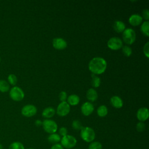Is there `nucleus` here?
Instances as JSON below:
<instances>
[{"label": "nucleus", "mask_w": 149, "mask_h": 149, "mask_svg": "<svg viewBox=\"0 0 149 149\" xmlns=\"http://www.w3.org/2000/svg\"><path fill=\"white\" fill-rule=\"evenodd\" d=\"M107 68L106 61L101 57H95L93 58L88 63L89 70L94 74H100L103 73Z\"/></svg>", "instance_id": "1"}, {"label": "nucleus", "mask_w": 149, "mask_h": 149, "mask_svg": "<svg viewBox=\"0 0 149 149\" xmlns=\"http://www.w3.org/2000/svg\"><path fill=\"white\" fill-rule=\"evenodd\" d=\"M80 137L83 140L87 143H91L94 141L95 137L94 130L90 127H83L80 130Z\"/></svg>", "instance_id": "2"}, {"label": "nucleus", "mask_w": 149, "mask_h": 149, "mask_svg": "<svg viewBox=\"0 0 149 149\" xmlns=\"http://www.w3.org/2000/svg\"><path fill=\"white\" fill-rule=\"evenodd\" d=\"M77 144L76 139L72 136L67 134L61 139V144L64 148L70 149L73 148Z\"/></svg>", "instance_id": "3"}, {"label": "nucleus", "mask_w": 149, "mask_h": 149, "mask_svg": "<svg viewBox=\"0 0 149 149\" xmlns=\"http://www.w3.org/2000/svg\"><path fill=\"white\" fill-rule=\"evenodd\" d=\"M42 126L45 132L49 134L56 133L58 130L57 123L51 119H45L42 123Z\"/></svg>", "instance_id": "4"}, {"label": "nucleus", "mask_w": 149, "mask_h": 149, "mask_svg": "<svg viewBox=\"0 0 149 149\" xmlns=\"http://www.w3.org/2000/svg\"><path fill=\"white\" fill-rule=\"evenodd\" d=\"M136 33L132 29H126L122 34L123 41L129 45L132 44L136 40Z\"/></svg>", "instance_id": "5"}, {"label": "nucleus", "mask_w": 149, "mask_h": 149, "mask_svg": "<svg viewBox=\"0 0 149 149\" xmlns=\"http://www.w3.org/2000/svg\"><path fill=\"white\" fill-rule=\"evenodd\" d=\"M9 95L13 100L20 101L24 98V93L21 88L17 86H14L10 89Z\"/></svg>", "instance_id": "6"}, {"label": "nucleus", "mask_w": 149, "mask_h": 149, "mask_svg": "<svg viewBox=\"0 0 149 149\" xmlns=\"http://www.w3.org/2000/svg\"><path fill=\"white\" fill-rule=\"evenodd\" d=\"M107 46L112 50H118L122 48L123 42L120 38L113 37L108 41Z\"/></svg>", "instance_id": "7"}, {"label": "nucleus", "mask_w": 149, "mask_h": 149, "mask_svg": "<svg viewBox=\"0 0 149 149\" xmlns=\"http://www.w3.org/2000/svg\"><path fill=\"white\" fill-rule=\"evenodd\" d=\"M70 111V105L66 101L61 102L57 107L56 113L60 116H65L67 115Z\"/></svg>", "instance_id": "8"}, {"label": "nucleus", "mask_w": 149, "mask_h": 149, "mask_svg": "<svg viewBox=\"0 0 149 149\" xmlns=\"http://www.w3.org/2000/svg\"><path fill=\"white\" fill-rule=\"evenodd\" d=\"M37 108L31 104H27L24 105L21 110L22 114L26 117H31L35 115L37 113Z\"/></svg>", "instance_id": "9"}, {"label": "nucleus", "mask_w": 149, "mask_h": 149, "mask_svg": "<svg viewBox=\"0 0 149 149\" xmlns=\"http://www.w3.org/2000/svg\"><path fill=\"white\" fill-rule=\"evenodd\" d=\"M137 118L140 122H144L148 119L149 116V111L148 108L142 107L138 109L136 113Z\"/></svg>", "instance_id": "10"}, {"label": "nucleus", "mask_w": 149, "mask_h": 149, "mask_svg": "<svg viewBox=\"0 0 149 149\" xmlns=\"http://www.w3.org/2000/svg\"><path fill=\"white\" fill-rule=\"evenodd\" d=\"M67 45L66 41L62 38H55L52 40V45L56 49H64L66 48Z\"/></svg>", "instance_id": "11"}, {"label": "nucleus", "mask_w": 149, "mask_h": 149, "mask_svg": "<svg viewBox=\"0 0 149 149\" xmlns=\"http://www.w3.org/2000/svg\"><path fill=\"white\" fill-rule=\"evenodd\" d=\"M94 109V105L90 102L83 103L81 107V112L84 116H88L91 114Z\"/></svg>", "instance_id": "12"}, {"label": "nucleus", "mask_w": 149, "mask_h": 149, "mask_svg": "<svg viewBox=\"0 0 149 149\" xmlns=\"http://www.w3.org/2000/svg\"><path fill=\"white\" fill-rule=\"evenodd\" d=\"M142 21V17L138 14H133L129 18V23L133 26H137L141 24Z\"/></svg>", "instance_id": "13"}, {"label": "nucleus", "mask_w": 149, "mask_h": 149, "mask_svg": "<svg viewBox=\"0 0 149 149\" xmlns=\"http://www.w3.org/2000/svg\"><path fill=\"white\" fill-rule=\"evenodd\" d=\"M110 102L111 105L115 108H120L123 105V102L121 98L117 95L112 97L110 99Z\"/></svg>", "instance_id": "14"}, {"label": "nucleus", "mask_w": 149, "mask_h": 149, "mask_svg": "<svg viewBox=\"0 0 149 149\" xmlns=\"http://www.w3.org/2000/svg\"><path fill=\"white\" fill-rule=\"evenodd\" d=\"M113 29L117 33H122L126 29L125 23L120 20H116L114 22L113 25Z\"/></svg>", "instance_id": "15"}, {"label": "nucleus", "mask_w": 149, "mask_h": 149, "mask_svg": "<svg viewBox=\"0 0 149 149\" xmlns=\"http://www.w3.org/2000/svg\"><path fill=\"white\" fill-rule=\"evenodd\" d=\"M87 98L91 102H94L97 100L98 98V94L94 88H90L87 90L86 93Z\"/></svg>", "instance_id": "16"}, {"label": "nucleus", "mask_w": 149, "mask_h": 149, "mask_svg": "<svg viewBox=\"0 0 149 149\" xmlns=\"http://www.w3.org/2000/svg\"><path fill=\"white\" fill-rule=\"evenodd\" d=\"M55 113V110L52 107H49L45 108L42 112V116L47 119H49L54 116V115Z\"/></svg>", "instance_id": "17"}, {"label": "nucleus", "mask_w": 149, "mask_h": 149, "mask_svg": "<svg viewBox=\"0 0 149 149\" xmlns=\"http://www.w3.org/2000/svg\"><path fill=\"white\" fill-rule=\"evenodd\" d=\"M61 136L59 134L56 133L50 134L47 138L48 141L50 143H52L54 144L59 143V142L61 141Z\"/></svg>", "instance_id": "18"}, {"label": "nucleus", "mask_w": 149, "mask_h": 149, "mask_svg": "<svg viewBox=\"0 0 149 149\" xmlns=\"http://www.w3.org/2000/svg\"><path fill=\"white\" fill-rule=\"evenodd\" d=\"M67 100L69 105H76L79 103L80 98L76 94H71L67 98Z\"/></svg>", "instance_id": "19"}, {"label": "nucleus", "mask_w": 149, "mask_h": 149, "mask_svg": "<svg viewBox=\"0 0 149 149\" xmlns=\"http://www.w3.org/2000/svg\"><path fill=\"white\" fill-rule=\"evenodd\" d=\"M97 115L100 117L102 118V117L105 116L108 113L107 107L104 105H100L97 110Z\"/></svg>", "instance_id": "20"}, {"label": "nucleus", "mask_w": 149, "mask_h": 149, "mask_svg": "<svg viewBox=\"0 0 149 149\" xmlns=\"http://www.w3.org/2000/svg\"><path fill=\"white\" fill-rule=\"evenodd\" d=\"M148 29H149V22L148 21L144 22L140 27V30L143 35L146 37H148L149 33H148Z\"/></svg>", "instance_id": "21"}, {"label": "nucleus", "mask_w": 149, "mask_h": 149, "mask_svg": "<svg viewBox=\"0 0 149 149\" xmlns=\"http://www.w3.org/2000/svg\"><path fill=\"white\" fill-rule=\"evenodd\" d=\"M10 88L9 84L5 80H0V91L2 93H6L9 91Z\"/></svg>", "instance_id": "22"}, {"label": "nucleus", "mask_w": 149, "mask_h": 149, "mask_svg": "<svg viewBox=\"0 0 149 149\" xmlns=\"http://www.w3.org/2000/svg\"><path fill=\"white\" fill-rule=\"evenodd\" d=\"M91 77H92V80H91L92 86H93L94 87H95V88L98 87L101 84L100 78L94 74H91Z\"/></svg>", "instance_id": "23"}, {"label": "nucleus", "mask_w": 149, "mask_h": 149, "mask_svg": "<svg viewBox=\"0 0 149 149\" xmlns=\"http://www.w3.org/2000/svg\"><path fill=\"white\" fill-rule=\"evenodd\" d=\"M9 149H25L24 145L19 141H14L9 146Z\"/></svg>", "instance_id": "24"}, {"label": "nucleus", "mask_w": 149, "mask_h": 149, "mask_svg": "<svg viewBox=\"0 0 149 149\" xmlns=\"http://www.w3.org/2000/svg\"><path fill=\"white\" fill-rule=\"evenodd\" d=\"M102 144L97 141H93L91 142L88 146V149H102Z\"/></svg>", "instance_id": "25"}, {"label": "nucleus", "mask_w": 149, "mask_h": 149, "mask_svg": "<svg viewBox=\"0 0 149 149\" xmlns=\"http://www.w3.org/2000/svg\"><path fill=\"white\" fill-rule=\"evenodd\" d=\"M8 81L9 84H10L12 86H15L17 81L16 76L14 74H9V76L8 77Z\"/></svg>", "instance_id": "26"}, {"label": "nucleus", "mask_w": 149, "mask_h": 149, "mask_svg": "<svg viewBox=\"0 0 149 149\" xmlns=\"http://www.w3.org/2000/svg\"><path fill=\"white\" fill-rule=\"evenodd\" d=\"M72 126L73 129L76 130H81V128L83 127L81 122L79 120H74L72 123Z\"/></svg>", "instance_id": "27"}, {"label": "nucleus", "mask_w": 149, "mask_h": 149, "mask_svg": "<svg viewBox=\"0 0 149 149\" xmlns=\"http://www.w3.org/2000/svg\"><path fill=\"white\" fill-rule=\"evenodd\" d=\"M122 52L126 56L129 57L132 54V49L130 47L127 45H125L122 47Z\"/></svg>", "instance_id": "28"}, {"label": "nucleus", "mask_w": 149, "mask_h": 149, "mask_svg": "<svg viewBox=\"0 0 149 149\" xmlns=\"http://www.w3.org/2000/svg\"><path fill=\"white\" fill-rule=\"evenodd\" d=\"M146 125L143 122H139L136 125V129L139 132H143L145 130Z\"/></svg>", "instance_id": "29"}, {"label": "nucleus", "mask_w": 149, "mask_h": 149, "mask_svg": "<svg viewBox=\"0 0 149 149\" xmlns=\"http://www.w3.org/2000/svg\"><path fill=\"white\" fill-rule=\"evenodd\" d=\"M143 52L147 58L149 57V42H147L143 48Z\"/></svg>", "instance_id": "30"}, {"label": "nucleus", "mask_w": 149, "mask_h": 149, "mask_svg": "<svg viewBox=\"0 0 149 149\" xmlns=\"http://www.w3.org/2000/svg\"><path fill=\"white\" fill-rule=\"evenodd\" d=\"M59 100L61 101V102L66 101V100L68 98L66 93L65 91H63L60 92L59 95Z\"/></svg>", "instance_id": "31"}, {"label": "nucleus", "mask_w": 149, "mask_h": 149, "mask_svg": "<svg viewBox=\"0 0 149 149\" xmlns=\"http://www.w3.org/2000/svg\"><path fill=\"white\" fill-rule=\"evenodd\" d=\"M59 134L62 137L68 134V130L65 127H61L59 129Z\"/></svg>", "instance_id": "32"}, {"label": "nucleus", "mask_w": 149, "mask_h": 149, "mask_svg": "<svg viewBox=\"0 0 149 149\" xmlns=\"http://www.w3.org/2000/svg\"><path fill=\"white\" fill-rule=\"evenodd\" d=\"M142 18H144L146 21L149 19V11L148 9H144L142 12Z\"/></svg>", "instance_id": "33"}, {"label": "nucleus", "mask_w": 149, "mask_h": 149, "mask_svg": "<svg viewBox=\"0 0 149 149\" xmlns=\"http://www.w3.org/2000/svg\"><path fill=\"white\" fill-rule=\"evenodd\" d=\"M51 149H64V148L62 146V145L59 143H57V144H54Z\"/></svg>", "instance_id": "34"}, {"label": "nucleus", "mask_w": 149, "mask_h": 149, "mask_svg": "<svg viewBox=\"0 0 149 149\" xmlns=\"http://www.w3.org/2000/svg\"><path fill=\"white\" fill-rule=\"evenodd\" d=\"M42 122L41 120H39V119H37L35 121V125L36 126H40L42 125Z\"/></svg>", "instance_id": "35"}, {"label": "nucleus", "mask_w": 149, "mask_h": 149, "mask_svg": "<svg viewBox=\"0 0 149 149\" xmlns=\"http://www.w3.org/2000/svg\"><path fill=\"white\" fill-rule=\"evenodd\" d=\"M0 149H3V146H2V144H1V143H0Z\"/></svg>", "instance_id": "36"}, {"label": "nucleus", "mask_w": 149, "mask_h": 149, "mask_svg": "<svg viewBox=\"0 0 149 149\" xmlns=\"http://www.w3.org/2000/svg\"><path fill=\"white\" fill-rule=\"evenodd\" d=\"M26 149H34V148H27Z\"/></svg>", "instance_id": "37"}, {"label": "nucleus", "mask_w": 149, "mask_h": 149, "mask_svg": "<svg viewBox=\"0 0 149 149\" xmlns=\"http://www.w3.org/2000/svg\"><path fill=\"white\" fill-rule=\"evenodd\" d=\"M0 62H1V58H0Z\"/></svg>", "instance_id": "38"}]
</instances>
